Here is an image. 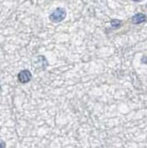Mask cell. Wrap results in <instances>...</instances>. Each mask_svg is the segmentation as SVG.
I'll use <instances>...</instances> for the list:
<instances>
[{
	"label": "cell",
	"mask_w": 147,
	"mask_h": 148,
	"mask_svg": "<svg viewBox=\"0 0 147 148\" xmlns=\"http://www.w3.org/2000/svg\"><path fill=\"white\" fill-rule=\"evenodd\" d=\"M66 16H67L66 9L63 8H57L50 14L49 20L54 23H58V22H61L62 21L65 20Z\"/></svg>",
	"instance_id": "obj_1"
},
{
	"label": "cell",
	"mask_w": 147,
	"mask_h": 148,
	"mask_svg": "<svg viewBox=\"0 0 147 148\" xmlns=\"http://www.w3.org/2000/svg\"><path fill=\"white\" fill-rule=\"evenodd\" d=\"M33 65L36 69H45L48 66V62L44 56H38L33 60Z\"/></svg>",
	"instance_id": "obj_2"
},
{
	"label": "cell",
	"mask_w": 147,
	"mask_h": 148,
	"mask_svg": "<svg viewBox=\"0 0 147 148\" xmlns=\"http://www.w3.org/2000/svg\"><path fill=\"white\" fill-rule=\"evenodd\" d=\"M31 80V73L28 69H23L18 74V81L21 83H27Z\"/></svg>",
	"instance_id": "obj_3"
},
{
	"label": "cell",
	"mask_w": 147,
	"mask_h": 148,
	"mask_svg": "<svg viewBox=\"0 0 147 148\" xmlns=\"http://www.w3.org/2000/svg\"><path fill=\"white\" fill-rule=\"evenodd\" d=\"M131 21L134 24H141V23L146 21V16L142 13H137L132 17Z\"/></svg>",
	"instance_id": "obj_4"
},
{
	"label": "cell",
	"mask_w": 147,
	"mask_h": 148,
	"mask_svg": "<svg viewBox=\"0 0 147 148\" xmlns=\"http://www.w3.org/2000/svg\"><path fill=\"white\" fill-rule=\"evenodd\" d=\"M110 23H111V26L114 28H118L121 25V21H118V20H112Z\"/></svg>",
	"instance_id": "obj_5"
},
{
	"label": "cell",
	"mask_w": 147,
	"mask_h": 148,
	"mask_svg": "<svg viewBox=\"0 0 147 148\" xmlns=\"http://www.w3.org/2000/svg\"><path fill=\"white\" fill-rule=\"evenodd\" d=\"M0 148H6V143L2 140H0Z\"/></svg>",
	"instance_id": "obj_6"
},
{
	"label": "cell",
	"mask_w": 147,
	"mask_h": 148,
	"mask_svg": "<svg viewBox=\"0 0 147 148\" xmlns=\"http://www.w3.org/2000/svg\"><path fill=\"white\" fill-rule=\"evenodd\" d=\"M1 92H2V87L0 85V95H1Z\"/></svg>",
	"instance_id": "obj_7"
},
{
	"label": "cell",
	"mask_w": 147,
	"mask_h": 148,
	"mask_svg": "<svg viewBox=\"0 0 147 148\" xmlns=\"http://www.w3.org/2000/svg\"><path fill=\"white\" fill-rule=\"evenodd\" d=\"M134 2H140V1H142V0H133Z\"/></svg>",
	"instance_id": "obj_8"
}]
</instances>
